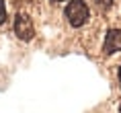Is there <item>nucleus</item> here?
<instances>
[{
  "label": "nucleus",
  "mask_w": 121,
  "mask_h": 113,
  "mask_svg": "<svg viewBox=\"0 0 121 113\" xmlns=\"http://www.w3.org/2000/svg\"><path fill=\"white\" fill-rule=\"evenodd\" d=\"M90 17L88 4L84 0H70V4L66 6V19L72 27H82Z\"/></svg>",
  "instance_id": "obj_1"
},
{
  "label": "nucleus",
  "mask_w": 121,
  "mask_h": 113,
  "mask_svg": "<svg viewBox=\"0 0 121 113\" xmlns=\"http://www.w3.org/2000/svg\"><path fill=\"white\" fill-rule=\"evenodd\" d=\"M14 33H17V37L23 39V41L33 39V35H35V25H33L31 17H27V14H17V19H14Z\"/></svg>",
  "instance_id": "obj_2"
},
{
  "label": "nucleus",
  "mask_w": 121,
  "mask_h": 113,
  "mask_svg": "<svg viewBox=\"0 0 121 113\" xmlns=\"http://www.w3.org/2000/svg\"><path fill=\"white\" fill-rule=\"evenodd\" d=\"M103 51H105L107 56H111L115 51H121V29H111V31L105 35Z\"/></svg>",
  "instance_id": "obj_3"
},
{
  "label": "nucleus",
  "mask_w": 121,
  "mask_h": 113,
  "mask_svg": "<svg viewBox=\"0 0 121 113\" xmlns=\"http://www.w3.org/2000/svg\"><path fill=\"white\" fill-rule=\"evenodd\" d=\"M6 21V6H4V0H0V23Z\"/></svg>",
  "instance_id": "obj_4"
},
{
  "label": "nucleus",
  "mask_w": 121,
  "mask_h": 113,
  "mask_svg": "<svg viewBox=\"0 0 121 113\" xmlns=\"http://www.w3.org/2000/svg\"><path fill=\"white\" fill-rule=\"evenodd\" d=\"M96 4H99L101 8H109L111 4H113V0H96Z\"/></svg>",
  "instance_id": "obj_5"
},
{
  "label": "nucleus",
  "mask_w": 121,
  "mask_h": 113,
  "mask_svg": "<svg viewBox=\"0 0 121 113\" xmlns=\"http://www.w3.org/2000/svg\"><path fill=\"white\" fill-rule=\"evenodd\" d=\"M119 86H121V68H119Z\"/></svg>",
  "instance_id": "obj_6"
},
{
  "label": "nucleus",
  "mask_w": 121,
  "mask_h": 113,
  "mask_svg": "<svg viewBox=\"0 0 121 113\" xmlns=\"http://www.w3.org/2000/svg\"><path fill=\"white\" fill-rule=\"evenodd\" d=\"M51 2H64V0H51Z\"/></svg>",
  "instance_id": "obj_7"
},
{
  "label": "nucleus",
  "mask_w": 121,
  "mask_h": 113,
  "mask_svg": "<svg viewBox=\"0 0 121 113\" xmlns=\"http://www.w3.org/2000/svg\"><path fill=\"white\" fill-rule=\"evenodd\" d=\"M119 111H121V105H119Z\"/></svg>",
  "instance_id": "obj_8"
}]
</instances>
